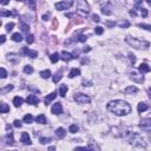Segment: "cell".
<instances>
[{"label": "cell", "instance_id": "obj_1", "mask_svg": "<svg viewBox=\"0 0 151 151\" xmlns=\"http://www.w3.org/2000/svg\"><path fill=\"white\" fill-rule=\"evenodd\" d=\"M107 110L116 116H126L131 112V106L125 100L116 99V100H111L107 104Z\"/></svg>", "mask_w": 151, "mask_h": 151}, {"label": "cell", "instance_id": "obj_2", "mask_svg": "<svg viewBox=\"0 0 151 151\" xmlns=\"http://www.w3.org/2000/svg\"><path fill=\"white\" fill-rule=\"evenodd\" d=\"M126 43L129 45H131L132 47L135 48H146L149 47V43L148 41H144V40H140L137 39V38H132V37H126Z\"/></svg>", "mask_w": 151, "mask_h": 151}, {"label": "cell", "instance_id": "obj_3", "mask_svg": "<svg viewBox=\"0 0 151 151\" xmlns=\"http://www.w3.org/2000/svg\"><path fill=\"white\" fill-rule=\"evenodd\" d=\"M77 12L83 17L90 13V6L86 0H78L77 1Z\"/></svg>", "mask_w": 151, "mask_h": 151}, {"label": "cell", "instance_id": "obj_4", "mask_svg": "<svg viewBox=\"0 0 151 151\" xmlns=\"http://www.w3.org/2000/svg\"><path fill=\"white\" fill-rule=\"evenodd\" d=\"M129 143L133 146H142V148H145V145H146L145 143H144V139L140 137L139 135L133 133V132H132L131 137L129 138Z\"/></svg>", "mask_w": 151, "mask_h": 151}, {"label": "cell", "instance_id": "obj_5", "mask_svg": "<svg viewBox=\"0 0 151 151\" xmlns=\"http://www.w3.org/2000/svg\"><path fill=\"white\" fill-rule=\"evenodd\" d=\"M72 5H73V0H64V1L56 4V9L58 11H64V10H69Z\"/></svg>", "mask_w": 151, "mask_h": 151}, {"label": "cell", "instance_id": "obj_6", "mask_svg": "<svg viewBox=\"0 0 151 151\" xmlns=\"http://www.w3.org/2000/svg\"><path fill=\"white\" fill-rule=\"evenodd\" d=\"M74 100L79 104H87L91 102L90 97L87 95H84V93H76L74 95Z\"/></svg>", "mask_w": 151, "mask_h": 151}, {"label": "cell", "instance_id": "obj_7", "mask_svg": "<svg viewBox=\"0 0 151 151\" xmlns=\"http://www.w3.org/2000/svg\"><path fill=\"white\" fill-rule=\"evenodd\" d=\"M139 128L145 132L151 131V118H143L139 123Z\"/></svg>", "mask_w": 151, "mask_h": 151}, {"label": "cell", "instance_id": "obj_8", "mask_svg": "<svg viewBox=\"0 0 151 151\" xmlns=\"http://www.w3.org/2000/svg\"><path fill=\"white\" fill-rule=\"evenodd\" d=\"M51 112L53 113V115H60V113H63V106L60 103H56L52 106V109H51Z\"/></svg>", "mask_w": 151, "mask_h": 151}, {"label": "cell", "instance_id": "obj_9", "mask_svg": "<svg viewBox=\"0 0 151 151\" xmlns=\"http://www.w3.org/2000/svg\"><path fill=\"white\" fill-rule=\"evenodd\" d=\"M20 140H21V143L26 144V145H31V143H32L31 142V137H30V135H28L27 132H22Z\"/></svg>", "mask_w": 151, "mask_h": 151}, {"label": "cell", "instance_id": "obj_10", "mask_svg": "<svg viewBox=\"0 0 151 151\" xmlns=\"http://www.w3.org/2000/svg\"><path fill=\"white\" fill-rule=\"evenodd\" d=\"M26 102H27L28 104H31V105H37V104L39 103V98L37 97L36 95H30L26 98Z\"/></svg>", "mask_w": 151, "mask_h": 151}, {"label": "cell", "instance_id": "obj_11", "mask_svg": "<svg viewBox=\"0 0 151 151\" xmlns=\"http://www.w3.org/2000/svg\"><path fill=\"white\" fill-rule=\"evenodd\" d=\"M130 79H132V80L136 81V83H143V81H144V77H143V76L137 74L136 72H132L131 73V76H130Z\"/></svg>", "mask_w": 151, "mask_h": 151}, {"label": "cell", "instance_id": "obj_12", "mask_svg": "<svg viewBox=\"0 0 151 151\" xmlns=\"http://www.w3.org/2000/svg\"><path fill=\"white\" fill-rule=\"evenodd\" d=\"M73 58H76V57H73L72 54L69 53V52H66V51H63L62 52V57H60V59L64 60V62H70V60H72Z\"/></svg>", "mask_w": 151, "mask_h": 151}, {"label": "cell", "instance_id": "obj_13", "mask_svg": "<svg viewBox=\"0 0 151 151\" xmlns=\"http://www.w3.org/2000/svg\"><path fill=\"white\" fill-rule=\"evenodd\" d=\"M24 53H25L26 56L31 57V58H37V57H38V52H37V51H31V50H28L27 47H24Z\"/></svg>", "mask_w": 151, "mask_h": 151}, {"label": "cell", "instance_id": "obj_14", "mask_svg": "<svg viewBox=\"0 0 151 151\" xmlns=\"http://www.w3.org/2000/svg\"><path fill=\"white\" fill-rule=\"evenodd\" d=\"M150 66H148V65L145 64V63H143V64H140L139 65V67H138V71H139L140 73H148V72H150Z\"/></svg>", "mask_w": 151, "mask_h": 151}, {"label": "cell", "instance_id": "obj_15", "mask_svg": "<svg viewBox=\"0 0 151 151\" xmlns=\"http://www.w3.org/2000/svg\"><path fill=\"white\" fill-rule=\"evenodd\" d=\"M138 92V89L136 86H128L125 89V95H136Z\"/></svg>", "mask_w": 151, "mask_h": 151}, {"label": "cell", "instance_id": "obj_16", "mask_svg": "<svg viewBox=\"0 0 151 151\" xmlns=\"http://www.w3.org/2000/svg\"><path fill=\"white\" fill-rule=\"evenodd\" d=\"M80 74V70L79 69H72V70L70 71V73H69V78H74V77H78V76Z\"/></svg>", "mask_w": 151, "mask_h": 151}, {"label": "cell", "instance_id": "obj_17", "mask_svg": "<svg viewBox=\"0 0 151 151\" xmlns=\"http://www.w3.org/2000/svg\"><path fill=\"white\" fill-rule=\"evenodd\" d=\"M56 97H57V92H52V93H50V95H48L47 97L45 98V100H44V102H45V104H46V105H47V104H50L51 102L53 100V99H54Z\"/></svg>", "mask_w": 151, "mask_h": 151}, {"label": "cell", "instance_id": "obj_18", "mask_svg": "<svg viewBox=\"0 0 151 151\" xmlns=\"http://www.w3.org/2000/svg\"><path fill=\"white\" fill-rule=\"evenodd\" d=\"M56 135L58 138H64L65 135H66V131H65V129H63V128H58V129L56 130Z\"/></svg>", "mask_w": 151, "mask_h": 151}, {"label": "cell", "instance_id": "obj_19", "mask_svg": "<svg viewBox=\"0 0 151 151\" xmlns=\"http://www.w3.org/2000/svg\"><path fill=\"white\" fill-rule=\"evenodd\" d=\"M22 103H24V99H22L21 97H14L13 104H14V106H15V107L21 106V104H22Z\"/></svg>", "mask_w": 151, "mask_h": 151}, {"label": "cell", "instance_id": "obj_20", "mask_svg": "<svg viewBox=\"0 0 151 151\" xmlns=\"http://www.w3.org/2000/svg\"><path fill=\"white\" fill-rule=\"evenodd\" d=\"M137 110H138L139 113H142V112H144V111L148 110V105H146L145 103H139L138 104V106H137Z\"/></svg>", "mask_w": 151, "mask_h": 151}, {"label": "cell", "instance_id": "obj_21", "mask_svg": "<svg viewBox=\"0 0 151 151\" xmlns=\"http://www.w3.org/2000/svg\"><path fill=\"white\" fill-rule=\"evenodd\" d=\"M12 40L13 41H17V43H20L22 40V37L20 33H13L12 34Z\"/></svg>", "mask_w": 151, "mask_h": 151}, {"label": "cell", "instance_id": "obj_22", "mask_svg": "<svg viewBox=\"0 0 151 151\" xmlns=\"http://www.w3.org/2000/svg\"><path fill=\"white\" fill-rule=\"evenodd\" d=\"M36 120H37V123H39V124H46V117L44 115L37 116Z\"/></svg>", "mask_w": 151, "mask_h": 151}, {"label": "cell", "instance_id": "obj_23", "mask_svg": "<svg viewBox=\"0 0 151 151\" xmlns=\"http://www.w3.org/2000/svg\"><path fill=\"white\" fill-rule=\"evenodd\" d=\"M40 77H41V78H44V79L50 78V77H51V71H50V70H44V71H41V72H40Z\"/></svg>", "mask_w": 151, "mask_h": 151}, {"label": "cell", "instance_id": "obj_24", "mask_svg": "<svg viewBox=\"0 0 151 151\" xmlns=\"http://www.w3.org/2000/svg\"><path fill=\"white\" fill-rule=\"evenodd\" d=\"M67 90H69V87L66 86V85H62L60 86V89H59V95L62 96V97H65V95H66Z\"/></svg>", "mask_w": 151, "mask_h": 151}, {"label": "cell", "instance_id": "obj_25", "mask_svg": "<svg viewBox=\"0 0 151 151\" xmlns=\"http://www.w3.org/2000/svg\"><path fill=\"white\" fill-rule=\"evenodd\" d=\"M9 111H10V106L7 104L3 103L0 105V112H1V113H6V112H9Z\"/></svg>", "mask_w": 151, "mask_h": 151}, {"label": "cell", "instance_id": "obj_26", "mask_svg": "<svg viewBox=\"0 0 151 151\" xmlns=\"http://www.w3.org/2000/svg\"><path fill=\"white\" fill-rule=\"evenodd\" d=\"M22 120H24V123H32V120H33V116L32 115H30V113H28V115H25L24 116V118H22Z\"/></svg>", "mask_w": 151, "mask_h": 151}, {"label": "cell", "instance_id": "obj_27", "mask_svg": "<svg viewBox=\"0 0 151 151\" xmlns=\"http://www.w3.org/2000/svg\"><path fill=\"white\" fill-rule=\"evenodd\" d=\"M62 77H63V76H62V72L59 71V72H56V73H54V76L52 77V79H53L54 83H58V81L62 79Z\"/></svg>", "mask_w": 151, "mask_h": 151}, {"label": "cell", "instance_id": "obj_28", "mask_svg": "<svg viewBox=\"0 0 151 151\" xmlns=\"http://www.w3.org/2000/svg\"><path fill=\"white\" fill-rule=\"evenodd\" d=\"M117 25L119 26V27H122V28H128L130 26V22L126 21V20H124V21H119Z\"/></svg>", "mask_w": 151, "mask_h": 151}, {"label": "cell", "instance_id": "obj_29", "mask_svg": "<svg viewBox=\"0 0 151 151\" xmlns=\"http://www.w3.org/2000/svg\"><path fill=\"white\" fill-rule=\"evenodd\" d=\"M50 59H51V62H52V63H57L59 59H60V57H59V54L56 52V53H53L52 56L50 57Z\"/></svg>", "mask_w": 151, "mask_h": 151}, {"label": "cell", "instance_id": "obj_30", "mask_svg": "<svg viewBox=\"0 0 151 151\" xmlns=\"http://www.w3.org/2000/svg\"><path fill=\"white\" fill-rule=\"evenodd\" d=\"M24 72H25L26 74H30V73L33 72V67H32L31 65H26V66L24 67Z\"/></svg>", "mask_w": 151, "mask_h": 151}, {"label": "cell", "instance_id": "obj_31", "mask_svg": "<svg viewBox=\"0 0 151 151\" xmlns=\"http://www.w3.org/2000/svg\"><path fill=\"white\" fill-rule=\"evenodd\" d=\"M12 89H13V85H9V86H6V87H4V89H1V90H0V92L3 93V95H5L6 92H9V91H11Z\"/></svg>", "mask_w": 151, "mask_h": 151}, {"label": "cell", "instance_id": "obj_32", "mask_svg": "<svg viewBox=\"0 0 151 151\" xmlns=\"http://www.w3.org/2000/svg\"><path fill=\"white\" fill-rule=\"evenodd\" d=\"M138 27L144 28V30H146V31L151 32V25H148V24H138Z\"/></svg>", "mask_w": 151, "mask_h": 151}, {"label": "cell", "instance_id": "obj_33", "mask_svg": "<svg viewBox=\"0 0 151 151\" xmlns=\"http://www.w3.org/2000/svg\"><path fill=\"white\" fill-rule=\"evenodd\" d=\"M0 77H1L3 79H5L6 77H7V71H6L4 67H1V69H0Z\"/></svg>", "mask_w": 151, "mask_h": 151}, {"label": "cell", "instance_id": "obj_34", "mask_svg": "<svg viewBox=\"0 0 151 151\" xmlns=\"http://www.w3.org/2000/svg\"><path fill=\"white\" fill-rule=\"evenodd\" d=\"M69 130H70V132H72V133H76V132L78 131V126L76 125V124H72V125H70Z\"/></svg>", "mask_w": 151, "mask_h": 151}, {"label": "cell", "instance_id": "obj_35", "mask_svg": "<svg viewBox=\"0 0 151 151\" xmlns=\"http://www.w3.org/2000/svg\"><path fill=\"white\" fill-rule=\"evenodd\" d=\"M26 41H27V44H32V43L34 41L33 34H27V37H26Z\"/></svg>", "mask_w": 151, "mask_h": 151}, {"label": "cell", "instance_id": "obj_36", "mask_svg": "<svg viewBox=\"0 0 151 151\" xmlns=\"http://www.w3.org/2000/svg\"><path fill=\"white\" fill-rule=\"evenodd\" d=\"M95 32H96V34H98V36H100V34H103L104 28H103V27H100V26H97V27L95 28Z\"/></svg>", "mask_w": 151, "mask_h": 151}, {"label": "cell", "instance_id": "obj_37", "mask_svg": "<svg viewBox=\"0 0 151 151\" xmlns=\"http://www.w3.org/2000/svg\"><path fill=\"white\" fill-rule=\"evenodd\" d=\"M13 27H14V24H13V22H9V24L6 25V31H7V32H11L12 30H13Z\"/></svg>", "mask_w": 151, "mask_h": 151}, {"label": "cell", "instance_id": "obj_38", "mask_svg": "<svg viewBox=\"0 0 151 151\" xmlns=\"http://www.w3.org/2000/svg\"><path fill=\"white\" fill-rule=\"evenodd\" d=\"M48 142H51V138H46V137H41V138H40V143H41L43 145L47 144Z\"/></svg>", "mask_w": 151, "mask_h": 151}, {"label": "cell", "instance_id": "obj_39", "mask_svg": "<svg viewBox=\"0 0 151 151\" xmlns=\"http://www.w3.org/2000/svg\"><path fill=\"white\" fill-rule=\"evenodd\" d=\"M102 13L106 14V15H110V14H111V11H110L107 7H102Z\"/></svg>", "mask_w": 151, "mask_h": 151}, {"label": "cell", "instance_id": "obj_40", "mask_svg": "<svg viewBox=\"0 0 151 151\" xmlns=\"http://www.w3.org/2000/svg\"><path fill=\"white\" fill-rule=\"evenodd\" d=\"M6 138H7V143H9V144H13L14 140H13V137H12V132H10Z\"/></svg>", "mask_w": 151, "mask_h": 151}, {"label": "cell", "instance_id": "obj_41", "mask_svg": "<svg viewBox=\"0 0 151 151\" xmlns=\"http://www.w3.org/2000/svg\"><path fill=\"white\" fill-rule=\"evenodd\" d=\"M21 30L24 32H28V31H30V26L26 25V24H22V25H21Z\"/></svg>", "mask_w": 151, "mask_h": 151}, {"label": "cell", "instance_id": "obj_42", "mask_svg": "<svg viewBox=\"0 0 151 151\" xmlns=\"http://www.w3.org/2000/svg\"><path fill=\"white\" fill-rule=\"evenodd\" d=\"M13 125L15 126V128H21V122H20V120H14Z\"/></svg>", "mask_w": 151, "mask_h": 151}, {"label": "cell", "instance_id": "obj_43", "mask_svg": "<svg viewBox=\"0 0 151 151\" xmlns=\"http://www.w3.org/2000/svg\"><path fill=\"white\" fill-rule=\"evenodd\" d=\"M92 20H93V21H96V22L100 21V19H99V17H98L97 14H93V15H92Z\"/></svg>", "mask_w": 151, "mask_h": 151}, {"label": "cell", "instance_id": "obj_44", "mask_svg": "<svg viewBox=\"0 0 151 151\" xmlns=\"http://www.w3.org/2000/svg\"><path fill=\"white\" fill-rule=\"evenodd\" d=\"M140 13H142V15H143L144 18H145L146 15H148V11H146L145 9H140Z\"/></svg>", "mask_w": 151, "mask_h": 151}, {"label": "cell", "instance_id": "obj_45", "mask_svg": "<svg viewBox=\"0 0 151 151\" xmlns=\"http://www.w3.org/2000/svg\"><path fill=\"white\" fill-rule=\"evenodd\" d=\"M86 36H80L79 37V39H78V41H80V43H84V41H86Z\"/></svg>", "mask_w": 151, "mask_h": 151}, {"label": "cell", "instance_id": "obj_46", "mask_svg": "<svg viewBox=\"0 0 151 151\" xmlns=\"http://www.w3.org/2000/svg\"><path fill=\"white\" fill-rule=\"evenodd\" d=\"M129 57H130V60H131V63H132V64H135V62H136V58H135V56H133V54L130 53V54H129Z\"/></svg>", "mask_w": 151, "mask_h": 151}, {"label": "cell", "instance_id": "obj_47", "mask_svg": "<svg viewBox=\"0 0 151 151\" xmlns=\"http://www.w3.org/2000/svg\"><path fill=\"white\" fill-rule=\"evenodd\" d=\"M91 84H92V83H91V81H83V85H84V86H91Z\"/></svg>", "mask_w": 151, "mask_h": 151}, {"label": "cell", "instance_id": "obj_48", "mask_svg": "<svg viewBox=\"0 0 151 151\" xmlns=\"http://www.w3.org/2000/svg\"><path fill=\"white\" fill-rule=\"evenodd\" d=\"M48 18H50V13H46V14L43 15V20H47Z\"/></svg>", "mask_w": 151, "mask_h": 151}, {"label": "cell", "instance_id": "obj_49", "mask_svg": "<svg viewBox=\"0 0 151 151\" xmlns=\"http://www.w3.org/2000/svg\"><path fill=\"white\" fill-rule=\"evenodd\" d=\"M89 51H91V47H90V46H85V47L83 48V52H89Z\"/></svg>", "mask_w": 151, "mask_h": 151}, {"label": "cell", "instance_id": "obj_50", "mask_svg": "<svg viewBox=\"0 0 151 151\" xmlns=\"http://www.w3.org/2000/svg\"><path fill=\"white\" fill-rule=\"evenodd\" d=\"M0 3H1V5H7L10 3V0H0Z\"/></svg>", "mask_w": 151, "mask_h": 151}, {"label": "cell", "instance_id": "obj_51", "mask_svg": "<svg viewBox=\"0 0 151 151\" xmlns=\"http://www.w3.org/2000/svg\"><path fill=\"white\" fill-rule=\"evenodd\" d=\"M1 15H3V17H5V15H12V13H11V12H3V13H1Z\"/></svg>", "mask_w": 151, "mask_h": 151}, {"label": "cell", "instance_id": "obj_52", "mask_svg": "<svg viewBox=\"0 0 151 151\" xmlns=\"http://www.w3.org/2000/svg\"><path fill=\"white\" fill-rule=\"evenodd\" d=\"M0 38H1V39H0V43H1V44H4V43H5V40H6V37L5 36H1Z\"/></svg>", "mask_w": 151, "mask_h": 151}, {"label": "cell", "instance_id": "obj_53", "mask_svg": "<svg viewBox=\"0 0 151 151\" xmlns=\"http://www.w3.org/2000/svg\"><path fill=\"white\" fill-rule=\"evenodd\" d=\"M106 25H107V26H110V27H113V26H115L116 24H115V22H107Z\"/></svg>", "mask_w": 151, "mask_h": 151}, {"label": "cell", "instance_id": "obj_54", "mask_svg": "<svg viewBox=\"0 0 151 151\" xmlns=\"http://www.w3.org/2000/svg\"><path fill=\"white\" fill-rule=\"evenodd\" d=\"M130 14H131V15H133V17H135V15H136V12L131 11V12H130Z\"/></svg>", "mask_w": 151, "mask_h": 151}, {"label": "cell", "instance_id": "obj_55", "mask_svg": "<svg viewBox=\"0 0 151 151\" xmlns=\"http://www.w3.org/2000/svg\"><path fill=\"white\" fill-rule=\"evenodd\" d=\"M148 92H149V96H150V98H151V87L149 89V91H148Z\"/></svg>", "mask_w": 151, "mask_h": 151}, {"label": "cell", "instance_id": "obj_56", "mask_svg": "<svg viewBox=\"0 0 151 151\" xmlns=\"http://www.w3.org/2000/svg\"><path fill=\"white\" fill-rule=\"evenodd\" d=\"M146 3H148L149 5H151V0H146Z\"/></svg>", "mask_w": 151, "mask_h": 151}, {"label": "cell", "instance_id": "obj_57", "mask_svg": "<svg viewBox=\"0 0 151 151\" xmlns=\"http://www.w3.org/2000/svg\"><path fill=\"white\" fill-rule=\"evenodd\" d=\"M136 1H138V3H139V1H142V0H136Z\"/></svg>", "mask_w": 151, "mask_h": 151}, {"label": "cell", "instance_id": "obj_58", "mask_svg": "<svg viewBox=\"0 0 151 151\" xmlns=\"http://www.w3.org/2000/svg\"><path fill=\"white\" fill-rule=\"evenodd\" d=\"M18 1H24V0H18Z\"/></svg>", "mask_w": 151, "mask_h": 151}]
</instances>
